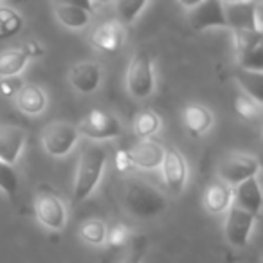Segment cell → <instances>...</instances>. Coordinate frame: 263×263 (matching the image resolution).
<instances>
[{
    "instance_id": "1",
    "label": "cell",
    "mask_w": 263,
    "mask_h": 263,
    "mask_svg": "<svg viewBox=\"0 0 263 263\" xmlns=\"http://www.w3.org/2000/svg\"><path fill=\"white\" fill-rule=\"evenodd\" d=\"M121 202L132 216L139 220L157 218L168 205L164 193L141 179H128L121 184Z\"/></svg>"
},
{
    "instance_id": "2",
    "label": "cell",
    "mask_w": 263,
    "mask_h": 263,
    "mask_svg": "<svg viewBox=\"0 0 263 263\" xmlns=\"http://www.w3.org/2000/svg\"><path fill=\"white\" fill-rule=\"evenodd\" d=\"M106 162V150L99 144H90L81 152L78 162L76 179H74V195L72 200L76 204L87 200L99 184Z\"/></svg>"
},
{
    "instance_id": "3",
    "label": "cell",
    "mask_w": 263,
    "mask_h": 263,
    "mask_svg": "<svg viewBox=\"0 0 263 263\" xmlns=\"http://www.w3.org/2000/svg\"><path fill=\"white\" fill-rule=\"evenodd\" d=\"M126 88L132 98L148 99L155 90L154 60L146 51H139L132 58L126 70Z\"/></svg>"
},
{
    "instance_id": "4",
    "label": "cell",
    "mask_w": 263,
    "mask_h": 263,
    "mask_svg": "<svg viewBox=\"0 0 263 263\" xmlns=\"http://www.w3.org/2000/svg\"><path fill=\"white\" fill-rule=\"evenodd\" d=\"M234 49L241 70L263 72V33L254 29L234 31Z\"/></svg>"
},
{
    "instance_id": "5",
    "label": "cell",
    "mask_w": 263,
    "mask_h": 263,
    "mask_svg": "<svg viewBox=\"0 0 263 263\" xmlns=\"http://www.w3.org/2000/svg\"><path fill=\"white\" fill-rule=\"evenodd\" d=\"M78 139H80L78 126L67 123V121H54V123L47 124L42 134L44 150L51 157H65L78 143Z\"/></svg>"
},
{
    "instance_id": "6",
    "label": "cell",
    "mask_w": 263,
    "mask_h": 263,
    "mask_svg": "<svg viewBox=\"0 0 263 263\" xmlns=\"http://www.w3.org/2000/svg\"><path fill=\"white\" fill-rule=\"evenodd\" d=\"M78 132L83 134L85 137L94 141H108L116 139L123 134V124L119 123L114 114L106 110L96 108L87 114L83 121L78 124Z\"/></svg>"
},
{
    "instance_id": "7",
    "label": "cell",
    "mask_w": 263,
    "mask_h": 263,
    "mask_svg": "<svg viewBox=\"0 0 263 263\" xmlns=\"http://www.w3.org/2000/svg\"><path fill=\"white\" fill-rule=\"evenodd\" d=\"M259 172V161L247 154H229L223 157V161L218 166L220 180L227 186H238L240 182L256 177Z\"/></svg>"
},
{
    "instance_id": "8",
    "label": "cell",
    "mask_w": 263,
    "mask_h": 263,
    "mask_svg": "<svg viewBox=\"0 0 263 263\" xmlns=\"http://www.w3.org/2000/svg\"><path fill=\"white\" fill-rule=\"evenodd\" d=\"M34 215L38 222L51 231H62L67 223L65 204L52 191H40L34 200Z\"/></svg>"
},
{
    "instance_id": "9",
    "label": "cell",
    "mask_w": 263,
    "mask_h": 263,
    "mask_svg": "<svg viewBox=\"0 0 263 263\" xmlns=\"http://www.w3.org/2000/svg\"><path fill=\"white\" fill-rule=\"evenodd\" d=\"M256 216L249 211H243L238 205H231L227 209L226 220H223V234L229 245L233 247H245L251 238L252 227H254Z\"/></svg>"
},
{
    "instance_id": "10",
    "label": "cell",
    "mask_w": 263,
    "mask_h": 263,
    "mask_svg": "<svg viewBox=\"0 0 263 263\" xmlns=\"http://www.w3.org/2000/svg\"><path fill=\"white\" fill-rule=\"evenodd\" d=\"M226 11L227 27L238 29H254L263 33V20H261V8L254 2H234V4H223Z\"/></svg>"
},
{
    "instance_id": "11",
    "label": "cell",
    "mask_w": 263,
    "mask_h": 263,
    "mask_svg": "<svg viewBox=\"0 0 263 263\" xmlns=\"http://www.w3.org/2000/svg\"><path fill=\"white\" fill-rule=\"evenodd\" d=\"M162 177H164L166 187L172 195H180L187 182V164L184 155L177 148H166L164 157L161 162Z\"/></svg>"
},
{
    "instance_id": "12",
    "label": "cell",
    "mask_w": 263,
    "mask_h": 263,
    "mask_svg": "<svg viewBox=\"0 0 263 263\" xmlns=\"http://www.w3.org/2000/svg\"><path fill=\"white\" fill-rule=\"evenodd\" d=\"M190 26L193 31H205L211 27H227L222 0H200L190 9Z\"/></svg>"
},
{
    "instance_id": "13",
    "label": "cell",
    "mask_w": 263,
    "mask_h": 263,
    "mask_svg": "<svg viewBox=\"0 0 263 263\" xmlns=\"http://www.w3.org/2000/svg\"><path fill=\"white\" fill-rule=\"evenodd\" d=\"M92 45L98 51L114 54L124 44V26L117 20H108V22L99 24L92 33Z\"/></svg>"
},
{
    "instance_id": "14",
    "label": "cell",
    "mask_w": 263,
    "mask_h": 263,
    "mask_svg": "<svg viewBox=\"0 0 263 263\" xmlns=\"http://www.w3.org/2000/svg\"><path fill=\"white\" fill-rule=\"evenodd\" d=\"M69 83L80 94H94L101 85V67L94 62H80L69 70Z\"/></svg>"
},
{
    "instance_id": "15",
    "label": "cell",
    "mask_w": 263,
    "mask_h": 263,
    "mask_svg": "<svg viewBox=\"0 0 263 263\" xmlns=\"http://www.w3.org/2000/svg\"><path fill=\"white\" fill-rule=\"evenodd\" d=\"M164 144L154 139H141L136 146L128 150L132 159V164L143 170H155L161 168L162 157H164Z\"/></svg>"
},
{
    "instance_id": "16",
    "label": "cell",
    "mask_w": 263,
    "mask_h": 263,
    "mask_svg": "<svg viewBox=\"0 0 263 263\" xmlns=\"http://www.w3.org/2000/svg\"><path fill=\"white\" fill-rule=\"evenodd\" d=\"M26 146V132L18 126H0V161L15 164Z\"/></svg>"
},
{
    "instance_id": "17",
    "label": "cell",
    "mask_w": 263,
    "mask_h": 263,
    "mask_svg": "<svg viewBox=\"0 0 263 263\" xmlns=\"http://www.w3.org/2000/svg\"><path fill=\"white\" fill-rule=\"evenodd\" d=\"M233 200H234V205H238V208L243 209V211H249L254 216L259 215L263 197H261V190H259V184H258V180H256V177L238 184L236 191H233Z\"/></svg>"
},
{
    "instance_id": "18",
    "label": "cell",
    "mask_w": 263,
    "mask_h": 263,
    "mask_svg": "<svg viewBox=\"0 0 263 263\" xmlns=\"http://www.w3.org/2000/svg\"><path fill=\"white\" fill-rule=\"evenodd\" d=\"M182 121L186 124V130L190 132L193 137H200L208 134L209 128L213 126V114L209 108L198 103H191L186 105L182 110Z\"/></svg>"
},
{
    "instance_id": "19",
    "label": "cell",
    "mask_w": 263,
    "mask_h": 263,
    "mask_svg": "<svg viewBox=\"0 0 263 263\" xmlns=\"http://www.w3.org/2000/svg\"><path fill=\"white\" fill-rule=\"evenodd\" d=\"M16 105L27 116H38L47 106V96L38 85L24 83V87L16 94Z\"/></svg>"
},
{
    "instance_id": "20",
    "label": "cell",
    "mask_w": 263,
    "mask_h": 263,
    "mask_svg": "<svg viewBox=\"0 0 263 263\" xmlns=\"http://www.w3.org/2000/svg\"><path fill=\"white\" fill-rule=\"evenodd\" d=\"M204 205L213 215H220V213L227 211L233 205V190H231V186H227L222 180L209 184L204 193Z\"/></svg>"
},
{
    "instance_id": "21",
    "label": "cell",
    "mask_w": 263,
    "mask_h": 263,
    "mask_svg": "<svg viewBox=\"0 0 263 263\" xmlns=\"http://www.w3.org/2000/svg\"><path fill=\"white\" fill-rule=\"evenodd\" d=\"M54 15L62 26H65L67 29H83L90 24L92 13L87 11L83 8L78 6H69V4H56L54 6Z\"/></svg>"
},
{
    "instance_id": "22",
    "label": "cell",
    "mask_w": 263,
    "mask_h": 263,
    "mask_svg": "<svg viewBox=\"0 0 263 263\" xmlns=\"http://www.w3.org/2000/svg\"><path fill=\"white\" fill-rule=\"evenodd\" d=\"M27 62L20 49H6L0 52V78L6 76H18L24 69H26Z\"/></svg>"
},
{
    "instance_id": "23",
    "label": "cell",
    "mask_w": 263,
    "mask_h": 263,
    "mask_svg": "<svg viewBox=\"0 0 263 263\" xmlns=\"http://www.w3.org/2000/svg\"><path fill=\"white\" fill-rule=\"evenodd\" d=\"M24 16L16 9L0 6V40L13 38L22 31Z\"/></svg>"
},
{
    "instance_id": "24",
    "label": "cell",
    "mask_w": 263,
    "mask_h": 263,
    "mask_svg": "<svg viewBox=\"0 0 263 263\" xmlns=\"http://www.w3.org/2000/svg\"><path fill=\"white\" fill-rule=\"evenodd\" d=\"M161 117L152 110H143L136 116L134 121V132L136 136L141 139H152V136H155L161 130Z\"/></svg>"
},
{
    "instance_id": "25",
    "label": "cell",
    "mask_w": 263,
    "mask_h": 263,
    "mask_svg": "<svg viewBox=\"0 0 263 263\" xmlns=\"http://www.w3.org/2000/svg\"><path fill=\"white\" fill-rule=\"evenodd\" d=\"M146 4L148 0H116L117 22H121L123 26H132L146 8Z\"/></svg>"
},
{
    "instance_id": "26",
    "label": "cell",
    "mask_w": 263,
    "mask_h": 263,
    "mask_svg": "<svg viewBox=\"0 0 263 263\" xmlns=\"http://www.w3.org/2000/svg\"><path fill=\"white\" fill-rule=\"evenodd\" d=\"M80 236L85 243L88 245H101L105 243L106 238V223L103 220L90 218L87 222L81 223L80 227Z\"/></svg>"
},
{
    "instance_id": "27",
    "label": "cell",
    "mask_w": 263,
    "mask_h": 263,
    "mask_svg": "<svg viewBox=\"0 0 263 263\" xmlns=\"http://www.w3.org/2000/svg\"><path fill=\"white\" fill-rule=\"evenodd\" d=\"M238 83L241 85L245 92L249 94V98H252L254 101L261 103L263 101V74L261 72H251V70H241L238 74Z\"/></svg>"
},
{
    "instance_id": "28",
    "label": "cell",
    "mask_w": 263,
    "mask_h": 263,
    "mask_svg": "<svg viewBox=\"0 0 263 263\" xmlns=\"http://www.w3.org/2000/svg\"><path fill=\"white\" fill-rule=\"evenodd\" d=\"M0 190L9 198H15L18 193V175L13 164H8L4 161H0Z\"/></svg>"
},
{
    "instance_id": "29",
    "label": "cell",
    "mask_w": 263,
    "mask_h": 263,
    "mask_svg": "<svg viewBox=\"0 0 263 263\" xmlns=\"http://www.w3.org/2000/svg\"><path fill=\"white\" fill-rule=\"evenodd\" d=\"M234 110L240 117L247 121L252 119H258L261 116V103L254 101L252 98L249 96H238L236 101H234Z\"/></svg>"
},
{
    "instance_id": "30",
    "label": "cell",
    "mask_w": 263,
    "mask_h": 263,
    "mask_svg": "<svg viewBox=\"0 0 263 263\" xmlns=\"http://www.w3.org/2000/svg\"><path fill=\"white\" fill-rule=\"evenodd\" d=\"M130 240V229L124 223H116L114 227L106 229V238L105 241L108 243V247L112 249H121L128 243Z\"/></svg>"
},
{
    "instance_id": "31",
    "label": "cell",
    "mask_w": 263,
    "mask_h": 263,
    "mask_svg": "<svg viewBox=\"0 0 263 263\" xmlns=\"http://www.w3.org/2000/svg\"><path fill=\"white\" fill-rule=\"evenodd\" d=\"M22 87L24 81L20 76L0 78V96H4V98H16V94H18Z\"/></svg>"
},
{
    "instance_id": "32",
    "label": "cell",
    "mask_w": 263,
    "mask_h": 263,
    "mask_svg": "<svg viewBox=\"0 0 263 263\" xmlns=\"http://www.w3.org/2000/svg\"><path fill=\"white\" fill-rule=\"evenodd\" d=\"M20 51H22L24 54H26L27 60H36V58H42V56L45 54L44 45H42L38 40H27V42H24V45H22V49H20Z\"/></svg>"
},
{
    "instance_id": "33",
    "label": "cell",
    "mask_w": 263,
    "mask_h": 263,
    "mask_svg": "<svg viewBox=\"0 0 263 263\" xmlns=\"http://www.w3.org/2000/svg\"><path fill=\"white\" fill-rule=\"evenodd\" d=\"M114 166L119 173H128L132 170V159L128 150H117L116 155H114Z\"/></svg>"
},
{
    "instance_id": "34",
    "label": "cell",
    "mask_w": 263,
    "mask_h": 263,
    "mask_svg": "<svg viewBox=\"0 0 263 263\" xmlns=\"http://www.w3.org/2000/svg\"><path fill=\"white\" fill-rule=\"evenodd\" d=\"M143 256H144V247L141 245V247L136 249L132 254H128L121 263H143Z\"/></svg>"
},
{
    "instance_id": "35",
    "label": "cell",
    "mask_w": 263,
    "mask_h": 263,
    "mask_svg": "<svg viewBox=\"0 0 263 263\" xmlns=\"http://www.w3.org/2000/svg\"><path fill=\"white\" fill-rule=\"evenodd\" d=\"M58 4L78 6V8H83V9H87V11L92 13V2L90 0H58Z\"/></svg>"
},
{
    "instance_id": "36",
    "label": "cell",
    "mask_w": 263,
    "mask_h": 263,
    "mask_svg": "<svg viewBox=\"0 0 263 263\" xmlns=\"http://www.w3.org/2000/svg\"><path fill=\"white\" fill-rule=\"evenodd\" d=\"M179 2H180V6H182V8L191 9V8H195V6H197L200 0H179Z\"/></svg>"
},
{
    "instance_id": "37",
    "label": "cell",
    "mask_w": 263,
    "mask_h": 263,
    "mask_svg": "<svg viewBox=\"0 0 263 263\" xmlns=\"http://www.w3.org/2000/svg\"><path fill=\"white\" fill-rule=\"evenodd\" d=\"M226 4H234V2H245V0H222Z\"/></svg>"
},
{
    "instance_id": "38",
    "label": "cell",
    "mask_w": 263,
    "mask_h": 263,
    "mask_svg": "<svg viewBox=\"0 0 263 263\" xmlns=\"http://www.w3.org/2000/svg\"><path fill=\"white\" fill-rule=\"evenodd\" d=\"M90 2H101V4H106V2H114V0H90Z\"/></svg>"
},
{
    "instance_id": "39",
    "label": "cell",
    "mask_w": 263,
    "mask_h": 263,
    "mask_svg": "<svg viewBox=\"0 0 263 263\" xmlns=\"http://www.w3.org/2000/svg\"><path fill=\"white\" fill-rule=\"evenodd\" d=\"M0 2H2V0H0Z\"/></svg>"
}]
</instances>
